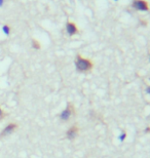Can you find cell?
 <instances>
[{"mask_svg": "<svg viewBox=\"0 0 150 158\" xmlns=\"http://www.w3.org/2000/svg\"><path fill=\"white\" fill-rule=\"evenodd\" d=\"M149 80H150V77H149Z\"/></svg>", "mask_w": 150, "mask_h": 158, "instance_id": "cell-14", "label": "cell"}, {"mask_svg": "<svg viewBox=\"0 0 150 158\" xmlns=\"http://www.w3.org/2000/svg\"><path fill=\"white\" fill-rule=\"evenodd\" d=\"M126 131H123L122 132H121V135H120V137H119L120 142H123L124 140H126Z\"/></svg>", "mask_w": 150, "mask_h": 158, "instance_id": "cell-9", "label": "cell"}, {"mask_svg": "<svg viewBox=\"0 0 150 158\" xmlns=\"http://www.w3.org/2000/svg\"><path fill=\"white\" fill-rule=\"evenodd\" d=\"M18 127H19V125L15 122L8 123V124L6 125L4 128H3V131L0 132V139L5 138V137H7V135H9L14 134V132L18 129Z\"/></svg>", "mask_w": 150, "mask_h": 158, "instance_id": "cell-3", "label": "cell"}, {"mask_svg": "<svg viewBox=\"0 0 150 158\" xmlns=\"http://www.w3.org/2000/svg\"><path fill=\"white\" fill-rule=\"evenodd\" d=\"M3 31L5 32V34L8 35V34L11 33V27L7 26V25H4V26H3Z\"/></svg>", "mask_w": 150, "mask_h": 158, "instance_id": "cell-10", "label": "cell"}, {"mask_svg": "<svg viewBox=\"0 0 150 158\" xmlns=\"http://www.w3.org/2000/svg\"><path fill=\"white\" fill-rule=\"evenodd\" d=\"M78 135H79V127L77 124L70 126L66 131V138L70 141L75 140V139L78 137Z\"/></svg>", "mask_w": 150, "mask_h": 158, "instance_id": "cell-5", "label": "cell"}, {"mask_svg": "<svg viewBox=\"0 0 150 158\" xmlns=\"http://www.w3.org/2000/svg\"><path fill=\"white\" fill-rule=\"evenodd\" d=\"M66 32L69 36H74L79 33V29L74 22L68 21L66 23Z\"/></svg>", "mask_w": 150, "mask_h": 158, "instance_id": "cell-6", "label": "cell"}, {"mask_svg": "<svg viewBox=\"0 0 150 158\" xmlns=\"http://www.w3.org/2000/svg\"><path fill=\"white\" fill-rule=\"evenodd\" d=\"M76 115V109L74 105H73L72 103H67V105L65 107V109L63 110L62 112H61V114L59 116L60 120L62 122H67L69 121L70 119L73 118L74 116Z\"/></svg>", "mask_w": 150, "mask_h": 158, "instance_id": "cell-2", "label": "cell"}, {"mask_svg": "<svg viewBox=\"0 0 150 158\" xmlns=\"http://www.w3.org/2000/svg\"><path fill=\"white\" fill-rule=\"evenodd\" d=\"M76 70L80 73H88L94 69V62L91 59L84 58L81 55H77L75 58Z\"/></svg>", "mask_w": 150, "mask_h": 158, "instance_id": "cell-1", "label": "cell"}, {"mask_svg": "<svg viewBox=\"0 0 150 158\" xmlns=\"http://www.w3.org/2000/svg\"><path fill=\"white\" fill-rule=\"evenodd\" d=\"M149 61H150V55H149Z\"/></svg>", "mask_w": 150, "mask_h": 158, "instance_id": "cell-13", "label": "cell"}, {"mask_svg": "<svg viewBox=\"0 0 150 158\" xmlns=\"http://www.w3.org/2000/svg\"><path fill=\"white\" fill-rule=\"evenodd\" d=\"M5 116H6V113L5 111L1 108V106H0V120H2V119H4L5 118Z\"/></svg>", "mask_w": 150, "mask_h": 158, "instance_id": "cell-8", "label": "cell"}, {"mask_svg": "<svg viewBox=\"0 0 150 158\" xmlns=\"http://www.w3.org/2000/svg\"><path fill=\"white\" fill-rule=\"evenodd\" d=\"M144 132H145V134H150V126H148V127L145 129Z\"/></svg>", "mask_w": 150, "mask_h": 158, "instance_id": "cell-11", "label": "cell"}, {"mask_svg": "<svg viewBox=\"0 0 150 158\" xmlns=\"http://www.w3.org/2000/svg\"><path fill=\"white\" fill-rule=\"evenodd\" d=\"M132 6L137 10H141V11H148L149 7V3L146 0H134L132 3Z\"/></svg>", "mask_w": 150, "mask_h": 158, "instance_id": "cell-4", "label": "cell"}, {"mask_svg": "<svg viewBox=\"0 0 150 158\" xmlns=\"http://www.w3.org/2000/svg\"><path fill=\"white\" fill-rule=\"evenodd\" d=\"M146 93H147L148 94H150V85H148V86L146 87Z\"/></svg>", "mask_w": 150, "mask_h": 158, "instance_id": "cell-12", "label": "cell"}, {"mask_svg": "<svg viewBox=\"0 0 150 158\" xmlns=\"http://www.w3.org/2000/svg\"><path fill=\"white\" fill-rule=\"evenodd\" d=\"M32 47H33L34 49H40L41 48V44L37 39L33 38V39H32Z\"/></svg>", "mask_w": 150, "mask_h": 158, "instance_id": "cell-7", "label": "cell"}]
</instances>
